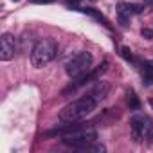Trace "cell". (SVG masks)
Masks as SVG:
<instances>
[{"label":"cell","mask_w":153,"mask_h":153,"mask_svg":"<svg viewBox=\"0 0 153 153\" xmlns=\"http://www.w3.org/2000/svg\"><path fill=\"white\" fill-rule=\"evenodd\" d=\"M96 99L92 96H87V97H81L78 101H72L70 105L63 106V110L59 112V121L65 123V124H70V123H79L81 119H85L88 114H92L96 110Z\"/></svg>","instance_id":"6da1fadb"},{"label":"cell","mask_w":153,"mask_h":153,"mask_svg":"<svg viewBox=\"0 0 153 153\" xmlns=\"http://www.w3.org/2000/svg\"><path fill=\"white\" fill-rule=\"evenodd\" d=\"M79 2H81V0H68V4H74V6H76V4H79Z\"/></svg>","instance_id":"2e32d148"},{"label":"cell","mask_w":153,"mask_h":153,"mask_svg":"<svg viewBox=\"0 0 153 153\" xmlns=\"http://www.w3.org/2000/svg\"><path fill=\"white\" fill-rule=\"evenodd\" d=\"M142 79H144V85H151L153 83V61H148L142 65Z\"/></svg>","instance_id":"ba28073f"},{"label":"cell","mask_w":153,"mask_h":153,"mask_svg":"<svg viewBox=\"0 0 153 153\" xmlns=\"http://www.w3.org/2000/svg\"><path fill=\"white\" fill-rule=\"evenodd\" d=\"M146 137H148L149 140H153V124L148 126V130H146Z\"/></svg>","instance_id":"4fadbf2b"},{"label":"cell","mask_w":153,"mask_h":153,"mask_svg":"<svg viewBox=\"0 0 153 153\" xmlns=\"http://www.w3.org/2000/svg\"><path fill=\"white\" fill-rule=\"evenodd\" d=\"M126 103H128L130 110H139V108H140V103H139V99H137V96H135L133 90L128 92V99H126Z\"/></svg>","instance_id":"9c48e42d"},{"label":"cell","mask_w":153,"mask_h":153,"mask_svg":"<svg viewBox=\"0 0 153 153\" xmlns=\"http://www.w3.org/2000/svg\"><path fill=\"white\" fill-rule=\"evenodd\" d=\"M83 11H85V13H88V15H90V16H94V18H96V20H99V22H101V24H105V25H106V27H112V25H110V22H108V20H106V18H105V16H103V15H101V13H97V11H96V9H90V7H87V9H83Z\"/></svg>","instance_id":"30bf717a"},{"label":"cell","mask_w":153,"mask_h":153,"mask_svg":"<svg viewBox=\"0 0 153 153\" xmlns=\"http://www.w3.org/2000/svg\"><path fill=\"white\" fill-rule=\"evenodd\" d=\"M13 2H20V0H13Z\"/></svg>","instance_id":"ac0fdd59"},{"label":"cell","mask_w":153,"mask_h":153,"mask_svg":"<svg viewBox=\"0 0 153 153\" xmlns=\"http://www.w3.org/2000/svg\"><path fill=\"white\" fill-rule=\"evenodd\" d=\"M144 6H153V0H144Z\"/></svg>","instance_id":"9a60e30c"},{"label":"cell","mask_w":153,"mask_h":153,"mask_svg":"<svg viewBox=\"0 0 153 153\" xmlns=\"http://www.w3.org/2000/svg\"><path fill=\"white\" fill-rule=\"evenodd\" d=\"M15 52H16V42H15V36L6 33L0 38V59L2 61H9L15 58Z\"/></svg>","instance_id":"277c9868"},{"label":"cell","mask_w":153,"mask_h":153,"mask_svg":"<svg viewBox=\"0 0 153 153\" xmlns=\"http://www.w3.org/2000/svg\"><path fill=\"white\" fill-rule=\"evenodd\" d=\"M121 56H123L124 59H128V61H131V59H133V54H131L130 47H121Z\"/></svg>","instance_id":"8fae6325"},{"label":"cell","mask_w":153,"mask_h":153,"mask_svg":"<svg viewBox=\"0 0 153 153\" xmlns=\"http://www.w3.org/2000/svg\"><path fill=\"white\" fill-rule=\"evenodd\" d=\"M108 90H110V83L108 81H99L97 85H96V88L92 90V97L96 99V101H99V99H103L106 94H108Z\"/></svg>","instance_id":"52a82bcc"},{"label":"cell","mask_w":153,"mask_h":153,"mask_svg":"<svg viewBox=\"0 0 153 153\" xmlns=\"http://www.w3.org/2000/svg\"><path fill=\"white\" fill-rule=\"evenodd\" d=\"M56 52H58V45H56L54 40H49V38H47V40L38 42V43L34 45L33 52H31V63H33V67L40 68V67L51 63V61L54 59Z\"/></svg>","instance_id":"7a4b0ae2"},{"label":"cell","mask_w":153,"mask_h":153,"mask_svg":"<svg viewBox=\"0 0 153 153\" xmlns=\"http://www.w3.org/2000/svg\"><path fill=\"white\" fill-rule=\"evenodd\" d=\"M149 106H151V108H153V99H149Z\"/></svg>","instance_id":"e0dca14e"},{"label":"cell","mask_w":153,"mask_h":153,"mask_svg":"<svg viewBox=\"0 0 153 153\" xmlns=\"http://www.w3.org/2000/svg\"><path fill=\"white\" fill-rule=\"evenodd\" d=\"M117 9H119V15H124V16H130V15H137V13H142V6H140V4H128V2H119V4H117Z\"/></svg>","instance_id":"8992f818"},{"label":"cell","mask_w":153,"mask_h":153,"mask_svg":"<svg viewBox=\"0 0 153 153\" xmlns=\"http://www.w3.org/2000/svg\"><path fill=\"white\" fill-rule=\"evenodd\" d=\"M130 126H131V137H133V140L139 142V140L146 135V130H148L149 123H148L144 117H133L131 123H130Z\"/></svg>","instance_id":"5b68a950"},{"label":"cell","mask_w":153,"mask_h":153,"mask_svg":"<svg viewBox=\"0 0 153 153\" xmlns=\"http://www.w3.org/2000/svg\"><path fill=\"white\" fill-rule=\"evenodd\" d=\"M33 4H49V2H54V0H31Z\"/></svg>","instance_id":"5bb4252c"},{"label":"cell","mask_w":153,"mask_h":153,"mask_svg":"<svg viewBox=\"0 0 153 153\" xmlns=\"http://www.w3.org/2000/svg\"><path fill=\"white\" fill-rule=\"evenodd\" d=\"M92 61H94L92 54L87 52V51H81V52H78V54H74V56L65 63V72L70 76V78H79L81 74H85V72L90 70Z\"/></svg>","instance_id":"3957f363"},{"label":"cell","mask_w":153,"mask_h":153,"mask_svg":"<svg viewBox=\"0 0 153 153\" xmlns=\"http://www.w3.org/2000/svg\"><path fill=\"white\" fill-rule=\"evenodd\" d=\"M140 34H142V38H146V40H151V38H153V29L142 27V29H140Z\"/></svg>","instance_id":"7c38bea8"}]
</instances>
